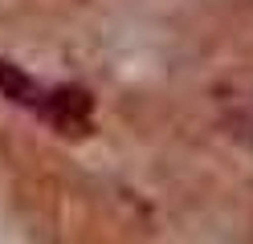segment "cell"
I'll list each match as a JSON object with an SVG mask.
<instances>
[{"mask_svg": "<svg viewBox=\"0 0 253 244\" xmlns=\"http://www.w3.org/2000/svg\"><path fill=\"white\" fill-rule=\"evenodd\" d=\"M0 94L8 98V102H17V106H29V110H37L45 106V98H49V86H41V81H33L21 65H12V61H0Z\"/></svg>", "mask_w": 253, "mask_h": 244, "instance_id": "7a4b0ae2", "label": "cell"}, {"mask_svg": "<svg viewBox=\"0 0 253 244\" xmlns=\"http://www.w3.org/2000/svg\"><path fill=\"white\" fill-rule=\"evenodd\" d=\"M41 118H49L61 135H82L90 126V94L74 90V86L49 90V98H45V106H41Z\"/></svg>", "mask_w": 253, "mask_h": 244, "instance_id": "6da1fadb", "label": "cell"}]
</instances>
